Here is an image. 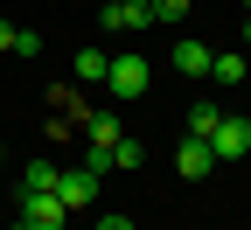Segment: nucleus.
I'll use <instances>...</instances> for the list:
<instances>
[{
  "instance_id": "f257e3e1",
  "label": "nucleus",
  "mask_w": 251,
  "mask_h": 230,
  "mask_svg": "<svg viewBox=\"0 0 251 230\" xmlns=\"http://www.w3.org/2000/svg\"><path fill=\"white\" fill-rule=\"evenodd\" d=\"M105 91L119 98V105H140V98L153 91V63H147V56H112V70H105Z\"/></svg>"
},
{
  "instance_id": "f03ea898",
  "label": "nucleus",
  "mask_w": 251,
  "mask_h": 230,
  "mask_svg": "<svg viewBox=\"0 0 251 230\" xmlns=\"http://www.w3.org/2000/svg\"><path fill=\"white\" fill-rule=\"evenodd\" d=\"M209 153H216V160H244V153H251V119H244V112H224L216 133H209Z\"/></svg>"
},
{
  "instance_id": "7ed1b4c3",
  "label": "nucleus",
  "mask_w": 251,
  "mask_h": 230,
  "mask_svg": "<svg viewBox=\"0 0 251 230\" xmlns=\"http://www.w3.org/2000/svg\"><path fill=\"white\" fill-rule=\"evenodd\" d=\"M98 181H105V175L91 168V160H84V168H63V175H56V195H63V209L77 216V209L91 203V195H98Z\"/></svg>"
},
{
  "instance_id": "20e7f679",
  "label": "nucleus",
  "mask_w": 251,
  "mask_h": 230,
  "mask_svg": "<svg viewBox=\"0 0 251 230\" xmlns=\"http://www.w3.org/2000/svg\"><path fill=\"white\" fill-rule=\"evenodd\" d=\"M98 21L112 35H140V28H153V7L147 0H112V7H98Z\"/></svg>"
},
{
  "instance_id": "39448f33",
  "label": "nucleus",
  "mask_w": 251,
  "mask_h": 230,
  "mask_svg": "<svg viewBox=\"0 0 251 230\" xmlns=\"http://www.w3.org/2000/svg\"><path fill=\"white\" fill-rule=\"evenodd\" d=\"M21 223L28 230H63L70 209H63V195H21Z\"/></svg>"
},
{
  "instance_id": "423d86ee",
  "label": "nucleus",
  "mask_w": 251,
  "mask_h": 230,
  "mask_svg": "<svg viewBox=\"0 0 251 230\" xmlns=\"http://www.w3.org/2000/svg\"><path fill=\"white\" fill-rule=\"evenodd\" d=\"M84 140H91V153H112V147L126 140V126H119V112H91V119H84Z\"/></svg>"
},
{
  "instance_id": "0eeeda50",
  "label": "nucleus",
  "mask_w": 251,
  "mask_h": 230,
  "mask_svg": "<svg viewBox=\"0 0 251 230\" xmlns=\"http://www.w3.org/2000/svg\"><path fill=\"white\" fill-rule=\"evenodd\" d=\"M209 168H216V153H209L202 140H181V147H175V175H181V181H202Z\"/></svg>"
},
{
  "instance_id": "6e6552de",
  "label": "nucleus",
  "mask_w": 251,
  "mask_h": 230,
  "mask_svg": "<svg viewBox=\"0 0 251 230\" xmlns=\"http://www.w3.org/2000/svg\"><path fill=\"white\" fill-rule=\"evenodd\" d=\"M168 56H175V70H181V77H209V56H216V49H209V42H196V35H181Z\"/></svg>"
},
{
  "instance_id": "1a4fd4ad",
  "label": "nucleus",
  "mask_w": 251,
  "mask_h": 230,
  "mask_svg": "<svg viewBox=\"0 0 251 230\" xmlns=\"http://www.w3.org/2000/svg\"><path fill=\"white\" fill-rule=\"evenodd\" d=\"M216 119H224L216 105H188V112H181V140H202V147H209V133H216Z\"/></svg>"
},
{
  "instance_id": "9d476101",
  "label": "nucleus",
  "mask_w": 251,
  "mask_h": 230,
  "mask_svg": "<svg viewBox=\"0 0 251 230\" xmlns=\"http://www.w3.org/2000/svg\"><path fill=\"white\" fill-rule=\"evenodd\" d=\"M105 70H112V56H98V49H77L70 56V77L77 84H105Z\"/></svg>"
},
{
  "instance_id": "9b49d317",
  "label": "nucleus",
  "mask_w": 251,
  "mask_h": 230,
  "mask_svg": "<svg viewBox=\"0 0 251 230\" xmlns=\"http://www.w3.org/2000/svg\"><path fill=\"white\" fill-rule=\"evenodd\" d=\"M56 160H35V168H21V195H56Z\"/></svg>"
},
{
  "instance_id": "f8f14e48",
  "label": "nucleus",
  "mask_w": 251,
  "mask_h": 230,
  "mask_svg": "<svg viewBox=\"0 0 251 230\" xmlns=\"http://www.w3.org/2000/svg\"><path fill=\"white\" fill-rule=\"evenodd\" d=\"M209 77L224 84V91H237V84L251 77V63H244V56H209Z\"/></svg>"
},
{
  "instance_id": "ddd939ff",
  "label": "nucleus",
  "mask_w": 251,
  "mask_h": 230,
  "mask_svg": "<svg viewBox=\"0 0 251 230\" xmlns=\"http://www.w3.org/2000/svg\"><path fill=\"white\" fill-rule=\"evenodd\" d=\"M147 7H153V21H188L196 0H147Z\"/></svg>"
},
{
  "instance_id": "4468645a",
  "label": "nucleus",
  "mask_w": 251,
  "mask_h": 230,
  "mask_svg": "<svg viewBox=\"0 0 251 230\" xmlns=\"http://www.w3.org/2000/svg\"><path fill=\"white\" fill-rule=\"evenodd\" d=\"M140 160H147L140 140H119V147H112V168H140Z\"/></svg>"
},
{
  "instance_id": "2eb2a0df",
  "label": "nucleus",
  "mask_w": 251,
  "mask_h": 230,
  "mask_svg": "<svg viewBox=\"0 0 251 230\" xmlns=\"http://www.w3.org/2000/svg\"><path fill=\"white\" fill-rule=\"evenodd\" d=\"M14 56H42V35H35V28H14Z\"/></svg>"
},
{
  "instance_id": "dca6fc26",
  "label": "nucleus",
  "mask_w": 251,
  "mask_h": 230,
  "mask_svg": "<svg viewBox=\"0 0 251 230\" xmlns=\"http://www.w3.org/2000/svg\"><path fill=\"white\" fill-rule=\"evenodd\" d=\"M98 230H133V223H126V216H98Z\"/></svg>"
},
{
  "instance_id": "f3484780",
  "label": "nucleus",
  "mask_w": 251,
  "mask_h": 230,
  "mask_svg": "<svg viewBox=\"0 0 251 230\" xmlns=\"http://www.w3.org/2000/svg\"><path fill=\"white\" fill-rule=\"evenodd\" d=\"M0 49H14V21H0Z\"/></svg>"
},
{
  "instance_id": "a211bd4d",
  "label": "nucleus",
  "mask_w": 251,
  "mask_h": 230,
  "mask_svg": "<svg viewBox=\"0 0 251 230\" xmlns=\"http://www.w3.org/2000/svg\"><path fill=\"white\" fill-rule=\"evenodd\" d=\"M244 49H251V14H244Z\"/></svg>"
},
{
  "instance_id": "6ab92c4d",
  "label": "nucleus",
  "mask_w": 251,
  "mask_h": 230,
  "mask_svg": "<svg viewBox=\"0 0 251 230\" xmlns=\"http://www.w3.org/2000/svg\"><path fill=\"white\" fill-rule=\"evenodd\" d=\"M244 7H251V0H244Z\"/></svg>"
},
{
  "instance_id": "aec40b11",
  "label": "nucleus",
  "mask_w": 251,
  "mask_h": 230,
  "mask_svg": "<svg viewBox=\"0 0 251 230\" xmlns=\"http://www.w3.org/2000/svg\"><path fill=\"white\" fill-rule=\"evenodd\" d=\"M105 7H112V0H105Z\"/></svg>"
}]
</instances>
